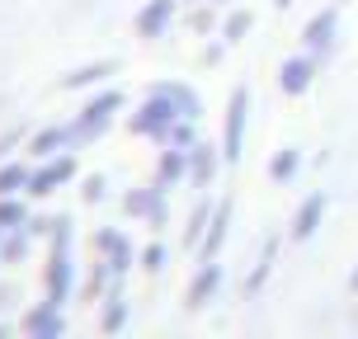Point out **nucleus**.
<instances>
[{"label": "nucleus", "mask_w": 358, "mask_h": 339, "mask_svg": "<svg viewBox=\"0 0 358 339\" xmlns=\"http://www.w3.org/2000/svg\"><path fill=\"white\" fill-rule=\"evenodd\" d=\"M306 85H311V62H302V57L297 62H283V89L287 94H302Z\"/></svg>", "instance_id": "f257e3e1"}, {"label": "nucleus", "mask_w": 358, "mask_h": 339, "mask_svg": "<svg viewBox=\"0 0 358 339\" xmlns=\"http://www.w3.org/2000/svg\"><path fill=\"white\" fill-rule=\"evenodd\" d=\"M330 34H335V10H325L321 19H311V29H306V48L316 52V48H325L330 43Z\"/></svg>", "instance_id": "f03ea898"}, {"label": "nucleus", "mask_w": 358, "mask_h": 339, "mask_svg": "<svg viewBox=\"0 0 358 339\" xmlns=\"http://www.w3.org/2000/svg\"><path fill=\"white\" fill-rule=\"evenodd\" d=\"M321 212H325V198L316 194V198H311V203L302 208V212H297V226H292V236H297V240H302V236H311V231H316V217H321Z\"/></svg>", "instance_id": "7ed1b4c3"}, {"label": "nucleus", "mask_w": 358, "mask_h": 339, "mask_svg": "<svg viewBox=\"0 0 358 339\" xmlns=\"http://www.w3.org/2000/svg\"><path fill=\"white\" fill-rule=\"evenodd\" d=\"M66 175H71V161H57L52 170H43V175L34 179V194H48V189H52L57 179H66Z\"/></svg>", "instance_id": "20e7f679"}, {"label": "nucleus", "mask_w": 358, "mask_h": 339, "mask_svg": "<svg viewBox=\"0 0 358 339\" xmlns=\"http://www.w3.org/2000/svg\"><path fill=\"white\" fill-rule=\"evenodd\" d=\"M241 123H245V94L231 99V127H227V146H231V151H236V142H241Z\"/></svg>", "instance_id": "39448f33"}, {"label": "nucleus", "mask_w": 358, "mask_h": 339, "mask_svg": "<svg viewBox=\"0 0 358 339\" xmlns=\"http://www.w3.org/2000/svg\"><path fill=\"white\" fill-rule=\"evenodd\" d=\"M108 108H118V94H104V99H94V104L85 108V127H104V118H108Z\"/></svg>", "instance_id": "423d86ee"}, {"label": "nucleus", "mask_w": 358, "mask_h": 339, "mask_svg": "<svg viewBox=\"0 0 358 339\" xmlns=\"http://www.w3.org/2000/svg\"><path fill=\"white\" fill-rule=\"evenodd\" d=\"M170 10H175V0H156V5L142 15V29H146V34H156V29H161V19L170 15Z\"/></svg>", "instance_id": "0eeeda50"}, {"label": "nucleus", "mask_w": 358, "mask_h": 339, "mask_svg": "<svg viewBox=\"0 0 358 339\" xmlns=\"http://www.w3.org/2000/svg\"><path fill=\"white\" fill-rule=\"evenodd\" d=\"M19 184H29V170H24V165H15V170L0 175V194H15Z\"/></svg>", "instance_id": "6e6552de"}, {"label": "nucleus", "mask_w": 358, "mask_h": 339, "mask_svg": "<svg viewBox=\"0 0 358 339\" xmlns=\"http://www.w3.org/2000/svg\"><path fill=\"white\" fill-rule=\"evenodd\" d=\"M292 170H297V156H292V151H287V156H278V161H273V179L292 175Z\"/></svg>", "instance_id": "1a4fd4ad"}, {"label": "nucleus", "mask_w": 358, "mask_h": 339, "mask_svg": "<svg viewBox=\"0 0 358 339\" xmlns=\"http://www.w3.org/2000/svg\"><path fill=\"white\" fill-rule=\"evenodd\" d=\"M208 287H217V268H208V273L198 278V287H194V302H198V297H203V292H208Z\"/></svg>", "instance_id": "9d476101"}, {"label": "nucleus", "mask_w": 358, "mask_h": 339, "mask_svg": "<svg viewBox=\"0 0 358 339\" xmlns=\"http://www.w3.org/2000/svg\"><path fill=\"white\" fill-rule=\"evenodd\" d=\"M57 142H62V132H48V137H38V151H43V156H48V151H52Z\"/></svg>", "instance_id": "9b49d317"}, {"label": "nucleus", "mask_w": 358, "mask_h": 339, "mask_svg": "<svg viewBox=\"0 0 358 339\" xmlns=\"http://www.w3.org/2000/svg\"><path fill=\"white\" fill-rule=\"evenodd\" d=\"M354 283H358V273H354Z\"/></svg>", "instance_id": "f8f14e48"}]
</instances>
